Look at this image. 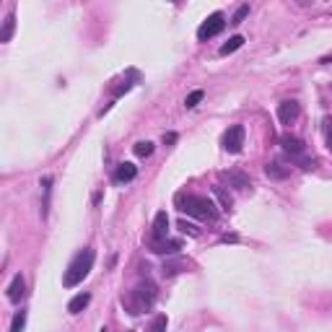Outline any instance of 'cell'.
<instances>
[{
  "instance_id": "cell-13",
  "label": "cell",
  "mask_w": 332,
  "mask_h": 332,
  "mask_svg": "<svg viewBox=\"0 0 332 332\" xmlns=\"http://www.w3.org/2000/svg\"><path fill=\"white\" fill-rule=\"evenodd\" d=\"M239 47H244V37H241V34H236V37H231L228 39V42L226 44H221V49H218V55H231V52H236V49Z\"/></svg>"
},
{
  "instance_id": "cell-24",
  "label": "cell",
  "mask_w": 332,
  "mask_h": 332,
  "mask_svg": "<svg viewBox=\"0 0 332 332\" xmlns=\"http://www.w3.org/2000/svg\"><path fill=\"white\" fill-rule=\"evenodd\" d=\"M296 164H298L301 169H306V172H309V169H314V166H317V158H309V156H301V158H296Z\"/></svg>"
},
{
  "instance_id": "cell-14",
  "label": "cell",
  "mask_w": 332,
  "mask_h": 332,
  "mask_svg": "<svg viewBox=\"0 0 332 332\" xmlns=\"http://www.w3.org/2000/svg\"><path fill=\"white\" fill-rule=\"evenodd\" d=\"M265 174H267L270 179H286V177L291 174V169H288V166H280V164H275V161H273V164L265 166Z\"/></svg>"
},
{
  "instance_id": "cell-29",
  "label": "cell",
  "mask_w": 332,
  "mask_h": 332,
  "mask_svg": "<svg viewBox=\"0 0 332 332\" xmlns=\"http://www.w3.org/2000/svg\"><path fill=\"white\" fill-rule=\"evenodd\" d=\"M99 332H107V327H102V330H99Z\"/></svg>"
},
{
  "instance_id": "cell-25",
  "label": "cell",
  "mask_w": 332,
  "mask_h": 332,
  "mask_svg": "<svg viewBox=\"0 0 332 332\" xmlns=\"http://www.w3.org/2000/svg\"><path fill=\"white\" fill-rule=\"evenodd\" d=\"M182 267H184L182 262H169V265H164V273H166V275H174V273H179Z\"/></svg>"
},
{
  "instance_id": "cell-4",
  "label": "cell",
  "mask_w": 332,
  "mask_h": 332,
  "mask_svg": "<svg viewBox=\"0 0 332 332\" xmlns=\"http://www.w3.org/2000/svg\"><path fill=\"white\" fill-rule=\"evenodd\" d=\"M223 26H226V16L223 13H210L203 24H200V29H197V39H210V37H216V34H221L223 32Z\"/></svg>"
},
{
  "instance_id": "cell-7",
  "label": "cell",
  "mask_w": 332,
  "mask_h": 332,
  "mask_svg": "<svg viewBox=\"0 0 332 332\" xmlns=\"http://www.w3.org/2000/svg\"><path fill=\"white\" fill-rule=\"evenodd\" d=\"M280 146H283L286 153L294 156V161H296V158H301V156L306 153L304 140H298V138H294V135H283V138H280Z\"/></svg>"
},
{
  "instance_id": "cell-21",
  "label": "cell",
  "mask_w": 332,
  "mask_h": 332,
  "mask_svg": "<svg viewBox=\"0 0 332 332\" xmlns=\"http://www.w3.org/2000/svg\"><path fill=\"white\" fill-rule=\"evenodd\" d=\"M24 327H26V311H16L11 322V332H24Z\"/></svg>"
},
{
  "instance_id": "cell-3",
  "label": "cell",
  "mask_w": 332,
  "mask_h": 332,
  "mask_svg": "<svg viewBox=\"0 0 332 332\" xmlns=\"http://www.w3.org/2000/svg\"><path fill=\"white\" fill-rule=\"evenodd\" d=\"M94 259H96L94 249H83V252H78V255L73 257V262H70L68 270H65L63 286H65V288H73V286H78V283H83V278L91 273V267H94Z\"/></svg>"
},
{
  "instance_id": "cell-20",
  "label": "cell",
  "mask_w": 332,
  "mask_h": 332,
  "mask_svg": "<svg viewBox=\"0 0 332 332\" xmlns=\"http://www.w3.org/2000/svg\"><path fill=\"white\" fill-rule=\"evenodd\" d=\"M135 156H140V158H148L150 153H153V143L150 140H140V143H135Z\"/></svg>"
},
{
  "instance_id": "cell-2",
  "label": "cell",
  "mask_w": 332,
  "mask_h": 332,
  "mask_svg": "<svg viewBox=\"0 0 332 332\" xmlns=\"http://www.w3.org/2000/svg\"><path fill=\"white\" fill-rule=\"evenodd\" d=\"M122 304H125V309H127L133 317H138V314H143V311H148L150 306L156 304V283H150V280L140 283L138 288L130 291L127 296H122Z\"/></svg>"
},
{
  "instance_id": "cell-1",
  "label": "cell",
  "mask_w": 332,
  "mask_h": 332,
  "mask_svg": "<svg viewBox=\"0 0 332 332\" xmlns=\"http://www.w3.org/2000/svg\"><path fill=\"white\" fill-rule=\"evenodd\" d=\"M177 205L182 213L192 216V218H200V221H208L213 223L218 218V208L210 197H203V195H179L177 197Z\"/></svg>"
},
{
  "instance_id": "cell-19",
  "label": "cell",
  "mask_w": 332,
  "mask_h": 332,
  "mask_svg": "<svg viewBox=\"0 0 332 332\" xmlns=\"http://www.w3.org/2000/svg\"><path fill=\"white\" fill-rule=\"evenodd\" d=\"M166 327H169L166 314H158V317H153V322L148 325V332H166Z\"/></svg>"
},
{
  "instance_id": "cell-11",
  "label": "cell",
  "mask_w": 332,
  "mask_h": 332,
  "mask_svg": "<svg viewBox=\"0 0 332 332\" xmlns=\"http://www.w3.org/2000/svg\"><path fill=\"white\" fill-rule=\"evenodd\" d=\"M179 249H182V241L179 239H164L158 244H153V252H158V255H174Z\"/></svg>"
},
{
  "instance_id": "cell-26",
  "label": "cell",
  "mask_w": 332,
  "mask_h": 332,
  "mask_svg": "<svg viewBox=\"0 0 332 332\" xmlns=\"http://www.w3.org/2000/svg\"><path fill=\"white\" fill-rule=\"evenodd\" d=\"M130 88H133V83H130V80H125L122 86H117V88H114V96H122V94H127Z\"/></svg>"
},
{
  "instance_id": "cell-16",
  "label": "cell",
  "mask_w": 332,
  "mask_h": 332,
  "mask_svg": "<svg viewBox=\"0 0 332 332\" xmlns=\"http://www.w3.org/2000/svg\"><path fill=\"white\" fill-rule=\"evenodd\" d=\"M226 179H228V182H234V187H239V189L249 187V177L241 174V172H226Z\"/></svg>"
},
{
  "instance_id": "cell-22",
  "label": "cell",
  "mask_w": 332,
  "mask_h": 332,
  "mask_svg": "<svg viewBox=\"0 0 332 332\" xmlns=\"http://www.w3.org/2000/svg\"><path fill=\"white\" fill-rule=\"evenodd\" d=\"M179 228H182V231H184V234H189V236H195V239L200 236V228H197L195 223H187V221H184V218H182V221H179Z\"/></svg>"
},
{
  "instance_id": "cell-9",
  "label": "cell",
  "mask_w": 332,
  "mask_h": 332,
  "mask_svg": "<svg viewBox=\"0 0 332 332\" xmlns=\"http://www.w3.org/2000/svg\"><path fill=\"white\" fill-rule=\"evenodd\" d=\"M166 231H169V216H166V210H161L153 218V244L166 239Z\"/></svg>"
},
{
  "instance_id": "cell-12",
  "label": "cell",
  "mask_w": 332,
  "mask_h": 332,
  "mask_svg": "<svg viewBox=\"0 0 332 332\" xmlns=\"http://www.w3.org/2000/svg\"><path fill=\"white\" fill-rule=\"evenodd\" d=\"M88 304H91V294H78V296L70 298L68 311H70V314H80V311H83Z\"/></svg>"
},
{
  "instance_id": "cell-17",
  "label": "cell",
  "mask_w": 332,
  "mask_h": 332,
  "mask_svg": "<svg viewBox=\"0 0 332 332\" xmlns=\"http://www.w3.org/2000/svg\"><path fill=\"white\" fill-rule=\"evenodd\" d=\"M203 99H205V91H203V88H195L192 94H187V99H184V107H187V109H195L200 102H203Z\"/></svg>"
},
{
  "instance_id": "cell-6",
  "label": "cell",
  "mask_w": 332,
  "mask_h": 332,
  "mask_svg": "<svg viewBox=\"0 0 332 332\" xmlns=\"http://www.w3.org/2000/svg\"><path fill=\"white\" fill-rule=\"evenodd\" d=\"M298 114H301V107H298V102H294V99H286V102L278 104V119L283 125H294L298 119Z\"/></svg>"
},
{
  "instance_id": "cell-23",
  "label": "cell",
  "mask_w": 332,
  "mask_h": 332,
  "mask_svg": "<svg viewBox=\"0 0 332 332\" xmlns=\"http://www.w3.org/2000/svg\"><path fill=\"white\" fill-rule=\"evenodd\" d=\"M247 16H249V5H239V11L234 13V18H231V24H241Z\"/></svg>"
},
{
  "instance_id": "cell-15",
  "label": "cell",
  "mask_w": 332,
  "mask_h": 332,
  "mask_svg": "<svg viewBox=\"0 0 332 332\" xmlns=\"http://www.w3.org/2000/svg\"><path fill=\"white\" fill-rule=\"evenodd\" d=\"M13 29H16V16L13 13H8L5 18V24H3V32H0V42H11V37H13Z\"/></svg>"
},
{
  "instance_id": "cell-8",
  "label": "cell",
  "mask_w": 332,
  "mask_h": 332,
  "mask_svg": "<svg viewBox=\"0 0 332 332\" xmlns=\"http://www.w3.org/2000/svg\"><path fill=\"white\" fill-rule=\"evenodd\" d=\"M24 296H26V280H24L21 273H18V275L11 280V286H8V301H11V304H18Z\"/></svg>"
},
{
  "instance_id": "cell-27",
  "label": "cell",
  "mask_w": 332,
  "mask_h": 332,
  "mask_svg": "<svg viewBox=\"0 0 332 332\" xmlns=\"http://www.w3.org/2000/svg\"><path fill=\"white\" fill-rule=\"evenodd\" d=\"M164 143H169V146L177 143V133H166V135H164Z\"/></svg>"
},
{
  "instance_id": "cell-18",
  "label": "cell",
  "mask_w": 332,
  "mask_h": 332,
  "mask_svg": "<svg viewBox=\"0 0 332 332\" xmlns=\"http://www.w3.org/2000/svg\"><path fill=\"white\" fill-rule=\"evenodd\" d=\"M213 195L218 197L221 208H223V210H231V205H234V200H231V195H228V192H223V187H213Z\"/></svg>"
},
{
  "instance_id": "cell-10",
  "label": "cell",
  "mask_w": 332,
  "mask_h": 332,
  "mask_svg": "<svg viewBox=\"0 0 332 332\" xmlns=\"http://www.w3.org/2000/svg\"><path fill=\"white\" fill-rule=\"evenodd\" d=\"M135 177H138V166H135V164H130V161L119 164V166H117V172H114V179H117V182H133Z\"/></svg>"
},
{
  "instance_id": "cell-28",
  "label": "cell",
  "mask_w": 332,
  "mask_h": 332,
  "mask_svg": "<svg viewBox=\"0 0 332 332\" xmlns=\"http://www.w3.org/2000/svg\"><path fill=\"white\" fill-rule=\"evenodd\" d=\"M327 143H330V148H332V135H330V140H327Z\"/></svg>"
},
{
  "instance_id": "cell-5",
  "label": "cell",
  "mask_w": 332,
  "mask_h": 332,
  "mask_svg": "<svg viewBox=\"0 0 332 332\" xmlns=\"http://www.w3.org/2000/svg\"><path fill=\"white\" fill-rule=\"evenodd\" d=\"M241 146H244V127L241 125H231L223 135V150L228 153H239Z\"/></svg>"
}]
</instances>
